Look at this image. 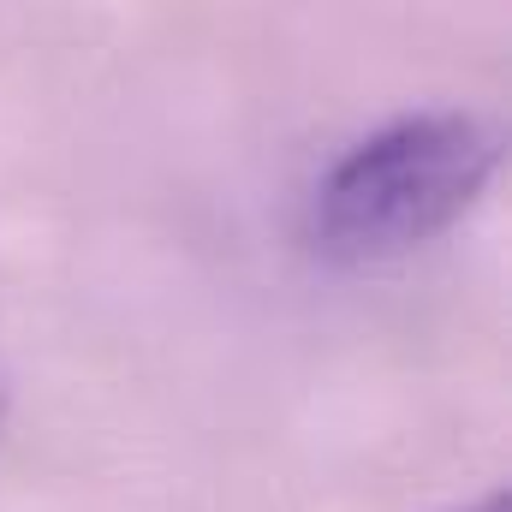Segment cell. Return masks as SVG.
<instances>
[{
	"mask_svg": "<svg viewBox=\"0 0 512 512\" xmlns=\"http://www.w3.org/2000/svg\"><path fill=\"white\" fill-rule=\"evenodd\" d=\"M501 149V126L471 108H423L376 126L316 185V251L370 268L429 245L495 185Z\"/></svg>",
	"mask_w": 512,
	"mask_h": 512,
	"instance_id": "obj_1",
	"label": "cell"
},
{
	"mask_svg": "<svg viewBox=\"0 0 512 512\" xmlns=\"http://www.w3.org/2000/svg\"><path fill=\"white\" fill-rule=\"evenodd\" d=\"M6 405H12V382H6V364H0V423H6Z\"/></svg>",
	"mask_w": 512,
	"mask_h": 512,
	"instance_id": "obj_2",
	"label": "cell"
}]
</instances>
